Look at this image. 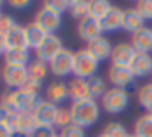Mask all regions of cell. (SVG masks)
I'll use <instances>...</instances> for the list:
<instances>
[{
    "label": "cell",
    "mask_w": 152,
    "mask_h": 137,
    "mask_svg": "<svg viewBox=\"0 0 152 137\" xmlns=\"http://www.w3.org/2000/svg\"><path fill=\"white\" fill-rule=\"evenodd\" d=\"M69 109L70 116H72V124L82 127V129L93 126L100 117V106L95 100L74 101Z\"/></svg>",
    "instance_id": "1"
},
{
    "label": "cell",
    "mask_w": 152,
    "mask_h": 137,
    "mask_svg": "<svg viewBox=\"0 0 152 137\" xmlns=\"http://www.w3.org/2000/svg\"><path fill=\"white\" fill-rule=\"evenodd\" d=\"M129 104V93L124 88H108L102 96V108L108 114H119Z\"/></svg>",
    "instance_id": "2"
},
{
    "label": "cell",
    "mask_w": 152,
    "mask_h": 137,
    "mask_svg": "<svg viewBox=\"0 0 152 137\" xmlns=\"http://www.w3.org/2000/svg\"><path fill=\"white\" fill-rule=\"evenodd\" d=\"M98 70V60L90 54L87 49H80L74 54V70L72 74L77 78H85L88 80L90 77L96 74Z\"/></svg>",
    "instance_id": "3"
},
{
    "label": "cell",
    "mask_w": 152,
    "mask_h": 137,
    "mask_svg": "<svg viewBox=\"0 0 152 137\" xmlns=\"http://www.w3.org/2000/svg\"><path fill=\"white\" fill-rule=\"evenodd\" d=\"M74 54L70 49L64 47L53 60L49 62V72L54 75V77H67L69 74H72L74 70Z\"/></svg>",
    "instance_id": "4"
},
{
    "label": "cell",
    "mask_w": 152,
    "mask_h": 137,
    "mask_svg": "<svg viewBox=\"0 0 152 137\" xmlns=\"http://www.w3.org/2000/svg\"><path fill=\"white\" fill-rule=\"evenodd\" d=\"M28 67H18V65H4L2 67V80L10 90H20L28 80Z\"/></svg>",
    "instance_id": "5"
},
{
    "label": "cell",
    "mask_w": 152,
    "mask_h": 137,
    "mask_svg": "<svg viewBox=\"0 0 152 137\" xmlns=\"http://www.w3.org/2000/svg\"><path fill=\"white\" fill-rule=\"evenodd\" d=\"M62 49H64L62 39H61L59 36H56V34H49L46 39H44L43 44L36 49V59L41 60V62L49 64Z\"/></svg>",
    "instance_id": "6"
},
{
    "label": "cell",
    "mask_w": 152,
    "mask_h": 137,
    "mask_svg": "<svg viewBox=\"0 0 152 137\" xmlns=\"http://www.w3.org/2000/svg\"><path fill=\"white\" fill-rule=\"evenodd\" d=\"M34 23L48 34H56V31L61 28L62 18H61V15L43 7L41 10H38L36 16H34Z\"/></svg>",
    "instance_id": "7"
},
{
    "label": "cell",
    "mask_w": 152,
    "mask_h": 137,
    "mask_svg": "<svg viewBox=\"0 0 152 137\" xmlns=\"http://www.w3.org/2000/svg\"><path fill=\"white\" fill-rule=\"evenodd\" d=\"M102 33H103L102 21L92 18V16L82 18L79 21V25H77V36L85 42H90V41H93V39L100 38Z\"/></svg>",
    "instance_id": "8"
},
{
    "label": "cell",
    "mask_w": 152,
    "mask_h": 137,
    "mask_svg": "<svg viewBox=\"0 0 152 137\" xmlns=\"http://www.w3.org/2000/svg\"><path fill=\"white\" fill-rule=\"evenodd\" d=\"M136 54H137V52L134 51V47L131 46V42H118L116 46H113L110 60H111V65L129 67Z\"/></svg>",
    "instance_id": "9"
},
{
    "label": "cell",
    "mask_w": 152,
    "mask_h": 137,
    "mask_svg": "<svg viewBox=\"0 0 152 137\" xmlns=\"http://www.w3.org/2000/svg\"><path fill=\"white\" fill-rule=\"evenodd\" d=\"M108 80L115 88H124L134 82V75H132L129 67H121V65H110L108 68Z\"/></svg>",
    "instance_id": "10"
},
{
    "label": "cell",
    "mask_w": 152,
    "mask_h": 137,
    "mask_svg": "<svg viewBox=\"0 0 152 137\" xmlns=\"http://www.w3.org/2000/svg\"><path fill=\"white\" fill-rule=\"evenodd\" d=\"M59 108L56 106L54 103L48 100H41V103L38 104V108L34 109V117H36L38 124L39 126H49L54 127V121H56V114Z\"/></svg>",
    "instance_id": "11"
},
{
    "label": "cell",
    "mask_w": 152,
    "mask_h": 137,
    "mask_svg": "<svg viewBox=\"0 0 152 137\" xmlns=\"http://www.w3.org/2000/svg\"><path fill=\"white\" fill-rule=\"evenodd\" d=\"M41 103V98L38 95L28 93L23 90H15V108L17 113H34L38 104Z\"/></svg>",
    "instance_id": "12"
},
{
    "label": "cell",
    "mask_w": 152,
    "mask_h": 137,
    "mask_svg": "<svg viewBox=\"0 0 152 137\" xmlns=\"http://www.w3.org/2000/svg\"><path fill=\"white\" fill-rule=\"evenodd\" d=\"M87 51L93 55L98 62L106 60V59L111 57V51H113V46L105 36H100V38L93 39V41L87 42Z\"/></svg>",
    "instance_id": "13"
},
{
    "label": "cell",
    "mask_w": 152,
    "mask_h": 137,
    "mask_svg": "<svg viewBox=\"0 0 152 137\" xmlns=\"http://www.w3.org/2000/svg\"><path fill=\"white\" fill-rule=\"evenodd\" d=\"M131 46L136 52L149 54L152 51V28L144 26L142 29L131 34Z\"/></svg>",
    "instance_id": "14"
},
{
    "label": "cell",
    "mask_w": 152,
    "mask_h": 137,
    "mask_svg": "<svg viewBox=\"0 0 152 137\" xmlns=\"http://www.w3.org/2000/svg\"><path fill=\"white\" fill-rule=\"evenodd\" d=\"M67 98L70 96H69V85L66 82L56 80V82H51L46 87V100L54 103L56 106L59 103H64Z\"/></svg>",
    "instance_id": "15"
},
{
    "label": "cell",
    "mask_w": 152,
    "mask_h": 137,
    "mask_svg": "<svg viewBox=\"0 0 152 137\" xmlns=\"http://www.w3.org/2000/svg\"><path fill=\"white\" fill-rule=\"evenodd\" d=\"M67 85H69V96H70V100H72V103L74 101L93 100L92 95H90V90H88V82H87L85 78L74 77Z\"/></svg>",
    "instance_id": "16"
},
{
    "label": "cell",
    "mask_w": 152,
    "mask_h": 137,
    "mask_svg": "<svg viewBox=\"0 0 152 137\" xmlns=\"http://www.w3.org/2000/svg\"><path fill=\"white\" fill-rule=\"evenodd\" d=\"M123 20H124V8L119 7H111L108 15L102 20L103 33H113L123 28Z\"/></svg>",
    "instance_id": "17"
},
{
    "label": "cell",
    "mask_w": 152,
    "mask_h": 137,
    "mask_svg": "<svg viewBox=\"0 0 152 137\" xmlns=\"http://www.w3.org/2000/svg\"><path fill=\"white\" fill-rule=\"evenodd\" d=\"M129 68H131L134 77H147V75H151L152 74V55L137 52L134 55V59H132Z\"/></svg>",
    "instance_id": "18"
},
{
    "label": "cell",
    "mask_w": 152,
    "mask_h": 137,
    "mask_svg": "<svg viewBox=\"0 0 152 137\" xmlns=\"http://www.w3.org/2000/svg\"><path fill=\"white\" fill-rule=\"evenodd\" d=\"M145 20L142 18V15L136 8H126L124 10V20H123V29L128 33H136L139 29L144 28Z\"/></svg>",
    "instance_id": "19"
},
{
    "label": "cell",
    "mask_w": 152,
    "mask_h": 137,
    "mask_svg": "<svg viewBox=\"0 0 152 137\" xmlns=\"http://www.w3.org/2000/svg\"><path fill=\"white\" fill-rule=\"evenodd\" d=\"M25 31H26V41H28V49H34L36 51L41 44L44 42V39L48 38V33H44L36 23H30V25L25 26Z\"/></svg>",
    "instance_id": "20"
},
{
    "label": "cell",
    "mask_w": 152,
    "mask_h": 137,
    "mask_svg": "<svg viewBox=\"0 0 152 137\" xmlns=\"http://www.w3.org/2000/svg\"><path fill=\"white\" fill-rule=\"evenodd\" d=\"M7 39V47L8 49H28V41H26V31L25 26L18 25L15 29H12L8 34H5ZM7 49V51H8Z\"/></svg>",
    "instance_id": "21"
},
{
    "label": "cell",
    "mask_w": 152,
    "mask_h": 137,
    "mask_svg": "<svg viewBox=\"0 0 152 137\" xmlns=\"http://www.w3.org/2000/svg\"><path fill=\"white\" fill-rule=\"evenodd\" d=\"M5 65H18V67H28L30 62V52L28 49H8L4 54Z\"/></svg>",
    "instance_id": "22"
},
{
    "label": "cell",
    "mask_w": 152,
    "mask_h": 137,
    "mask_svg": "<svg viewBox=\"0 0 152 137\" xmlns=\"http://www.w3.org/2000/svg\"><path fill=\"white\" fill-rule=\"evenodd\" d=\"M111 7L113 5L110 2H106V0H90L88 2V16L102 21V20L108 15Z\"/></svg>",
    "instance_id": "23"
},
{
    "label": "cell",
    "mask_w": 152,
    "mask_h": 137,
    "mask_svg": "<svg viewBox=\"0 0 152 137\" xmlns=\"http://www.w3.org/2000/svg\"><path fill=\"white\" fill-rule=\"evenodd\" d=\"M134 134L136 137H152V114L145 113L139 116L134 122Z\"/></svg>",
    "instance_id": "24"
},
{
    "label": "cell",
    "mask_w": 152,
    "mask_h": 137,
    "mask_svg": "<svg viewBox=\"0 0 152 137\" xmlns=\"http://www.w3.org/2000/svg\"><path fill=\"white\" fill-rule=\"evenodd\" d=\"M39 127L36 117L33 113H20V124H18V132H23L25 136H30L33 130Z\"/></svg>",
    "instance_id": "25"
},
{
    "label": "cell",
    "mask_w": 152,
    "mask_h": 137,
    "mask_svg": "<svg viewBox=\"0 0 152 137\" xmlns=\"http://www.w3.org/2000/svg\"><path fill=\"white\" fill-rule=\"evenodd\" d=\"M48 72H49V64L46 62H41L38 59H34L30 65H28V74H30L31 78L38 82H43L44 78L48 77Z\"/></svg>",
    "instance_id": "26"
},
{
    "label": "cell",
    "mask_w": 152,
    "mask_h": 137,
    "mask_svg": "<svg viewBox=\"0 0 152 137\" xmlns=\"http://www.w3.org/2000/svg\"><path fill=\"white\" fill-rule=\"evenodd\" d=\"M88 90H90V95H92L93 100H96V98H102L103 95L106 93V82L103 80L102 77H98V75H93V77H90L88 80Z\"/></svg>",
    "instance_id": "27"
},
{
    "label": "cell",
    "mask_w": 152,
    "mask_h": 137,
    "mask_svg": "<svg viewBox=\"0 0 152 137\" xmlns=\"http://www.w3.org/2000/svg\"><path fill=\"white\" fill-rule=\"evenodd\" d=\"M137 101L147 113L152 111V82L142 85L137 90Z\"/></svg>",
    "instance_id": "28"
},
{
    "label": "cell",
    "mask_w": 152,
    "mask_h": 137,
    "mask_svg": "<svg viewBox=\"0 0 152 137\" xmlns=\"http://www.w3.org/2000/svg\"><path fill=\"white\" fill-rule=\"evenodd\" d=\"M69 13L72 18L75 20H82L85 16H88V2L85 0H74L69 3Z\"/></svg>",
    "instance_id": "29"
},
{
    "label": "cell",
    "mask_w": 152,
    "mask_h": 137,
    "mask_svg": "<svg viewBox=\"0 0 152 137\" xmlns=\"http://www.w3.org/2000/svg\"><path fill=\"white\" fill-rule=\"evenodd\" d=\"M103 134H106L108 137H128V130H126L124 124L121 122H108L105 126V129H103Z\"/></svg>",
    "instance_id": "30"
},
{
    "label": "cell",
    "mask_w": 152,
    "mask_h": 137,
    "mask_svg": "<svg viewBox=\"0 0 152 137\" xmlns=\"http://www.w3.org/2000/svg\"><path fill=\"white\" fill-rule=\"evenodd\" d=\"M72 124V116H70V109L67 108H59L56 114V121H54V127H59L61 130L69 127Z\"/></svg>",
    "instance_id": "31"
},
{
    "label": "cell",
    "mask_w": 152,
    "mask_h": 137,
    "mask_svg": "<svg viewBox=\"0 0 152 137\" xmlns=\"http://www.w3.org/2000/svg\"><path fill=\"white\" fill-rule=\"evenodd\" d=\"M0 104H4L10 113H17V108H15V90L7 88V90L2 91V95H0Z\"/></svg>",
    "instance_id": "32"
},
{
    "label": "cell",
    "mask_w": 152,
    "mask_h": 137,
    "mask_svg": "<svg viewBox=\"0 0 152 137\" xmlns=\"http://www.w3.org/2000/svg\"><path fill=\"white\" fill-rule=\"evenodd\" d=\"M69 3L70 2H66V0H48V2H44L43 7L57 15H62L66 10H69Z\"/></svg>",
    "instance_id": "33"
},
{
    "label": "cell",
    "mask_w": 152,
    "mask_h": 137,
    "mask_svg": "<svg viewBox=\"0 0 152 137\" xmlns=\"http://www.w3.org/2000/svg\"><path fill=\"white\" fill-rule=\"evenodd\" d=\"M18 26L17 20L10 15H2L0 16V33L2 34H8L12 29H15Z\"/></svg>",
    "instance_id": "34"
},
{
    "label": "cell",
    "mask_w": 152,
    "mask_h": 137,
    "mask_svg": "<svg viewBox=\"0 0 152 137\" xmlns=\"http://www.w3.org/2000/svg\"><path fill=\"white\" fill-rule=\"evenodd\" d=\"M136 10L141 13L144 20H152V0H141V2H137Z\"/></svg>",
    "instance_id": "35"
},
{
    "label": "cell",
    "mask_w": 152,
    "mask_h": 137,
    "mask_svg": "<svg viewBox=\"0 0 152 137\" xmlns=\"http://www.w3.org/2000/svg\"><path fill=\"white\" fill-rule=\"evenodd\" d=\"M41 88H43V82H38V80H34V78L28 77V80L25 82V85L20 88V90L28 91V93H33V95H38L41 91Z\"/></svg>",
    "instance_id": "36"
},
{
    "label": "cell",
    "mask_w": 152,
    "mask_h": 137,
    "mask_svg": "<svg viewBox=\"0 0 152 137\" xmlns=\"http://www.w3.org/2000/svg\"><path fill=\"white\" fill-rule=\"evenodd\" d=\"M59 137H85V132H83L82 127L70 124L69 127H66V129L61 130V132H59Z\"/></svg>",
    "instance_id": "37"
},
{
    "label": "cell",
    "mask_w": 152,
    "mask_h": 137,
    "mask_svg": "<svg viewBox=\"0 0 152 137\" xmlns=\"http://www.w3.org/2000/svg\"><path fill=\"white\" fill-rule=\"evenodd\" d=\"M56 136V130L54 127H49V126H39L36 130L30 134L28 137H54Z\"/></svg>",
    "instance_id": "38"
},
{
    "label": "cell",
    "mask_w": 152,
    "mask_h": 137,
    "mask_svg": "<svg viewBox=\"0 0 152 137\" xmlns=\"http://www.w3.org/2000/svg\"><path fill=\"white\" fill-rule=\"evenodd\" d=\"M5 126L12 130V132H18V124H20V113H10L5 119Z\"/></svg>",
    "instance_id": "39"
},
{
    "label": "cell",
    "mask_w": 152,
    "mask_h": 137,
    "mask_svg": "<svg viewBox=\"0 0 152 137\" xmlns=\"http://www.w3.org/2000/svg\"><path fill=\"white\" fill-rule=\"evenodd\" d=\"M8 5L15 7V8H26V7L31 5V2H28V0H23V2H20V0H12V2H8Z\"/></svg>",
    "instance_id": "40"
},
{
    "label": "cell",
    "mask_w": 152,
    "mask_h": 137,
    "mask_svg": "<svg viewBox=\"0 0 152 137\" xmlns=\"http://www.w3.org/2000/svg\"><path fill=\"white\" fill-rule=\"evenodd\" d=\"M7 39H5V34H2L0 33V55H4L5 52H7Z\"/></svg>",
    "instance_id": "41"
},
{
    "label": "cell",
    "mask_w": 152,
    "mask_h": 137,
    "mask_svg": "<svg viewBox=\"0 0 152 137\" xmlns=\"http://www.w3.org/2000/svg\"><path fill=\"white\" fill-rule=\"evenodd\" d=\"M8 114H10V111H8L7 108L4 106V104H0V124L5 122V119H7Z\"/></svg>",
    "instance_id": "42"
},
{
    "label": "cell",
    "mask_w": 152,
    "mask_h": 137,
    "mask_svg": "<svg viewBox=\"0 0 152 137\" xmlns=\"http://www.w3.org/2000/svg\"><path fill=\"white\" fill-rule=\"evenodd\" d=\"M0 137H12V130L5 124H0Z\"/></svg>",
    "instance_id": "43"
},
{
    "label": "cell",
    "mask_w": 152,
    "mask_h": 137,
    "mask_svg": "<svg viewBox=\"0 0 152 137\" xmlns=\"http://www.w3.org/2000/svg\"><path fill=\"white\" fill-rule=\"evenodd\" d=\"M12 137H28V136H25L23 132H12Z\"/></svg>",
    "instance_id": "44"
},
{
    "label": "cell",
    "mask_w": 152,
    "mask_h": 137,
    "mask_svg": "<svg viewBox=\"0 0 152 137\" xmlns=\"http://www.w3.org/2000/svg\"><path fill=\"white\" fill-rule=\"evenodd\" d=\"M96 137H108V136H106V134H103V132H102V134H98V136H96Z\"/></svg>",
    "instance_id": "45"
},
{
    "label": "cell",
    "mask_w": 152,
    "mask_h": 137,
    "mask_svg": "<svg viewBox=\"0 0 152 137\" xmlns=\"http://www.w3.org/2000/svg\"><path fill=\"white\" fill-rule=\"evenodd\" d=\"M128 137H136V136H134V134H129V136H128Z\"/></svg>",
    "instance_id": "46"
},
{
    "label": "cell",
    "mask_w": 152,
    "mask_h": 137,
    "mask_svg": "<svg viewBox=\"0 0 152 137\" xmlns=\"http://www.w3.org/2000/svg\"><path fill=\"white\" fill-rule=\"evenodd\" d=\"M54 137H59V134H56V136H54Z\"/></svg>",
    "instance_id": "47"
},
{
    "label": "cell",
    "mask_w": 152,
    "mask_h": 137,
    "mask_svg": "<svg viewBox=\"0 0 152 137\" xmlns=\"http://www.w3.org/2000/svg\"><path fill=\"white\" fill-rule=\"evenodd\" d=\"M0 5H2V3H0ZM0 16H2V13H0Z\"/></svg>",
    "instance_id": "48"
},
{
    "label": "cell",
    "mask_w": 152,
    "mask_h": 137,
    "mask_svg": "<svg viewBox=\"0 0 152 137\" xmlns=\"http://www.w3.org/2000/svg\"><path fill=\"white\" fill-rule=\"evenodd\" d=\"M149 114H152V111H151V113H149Z\"/></svg>",
    "instance_id": "49"
}]
</instances>
